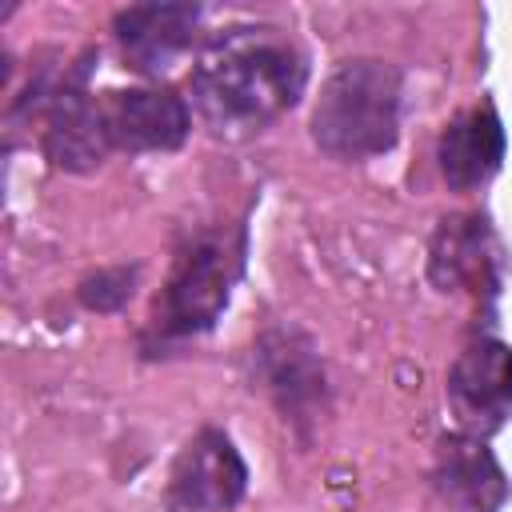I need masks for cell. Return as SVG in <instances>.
Here are the masks:
<instances>
[{"label":"cell","instance_id":"obj_6","mask_svg":"<svg viewBox=\"0 0 512 512\" xmlns=\"http://www.w3.org/2000/svg\"><path fill=\"white\" fill-rule=\"evenodd\" d=\"M448 396L472 428H500L512 412V348L500 340H472L448 372Z\"/></svg>","mask_w":512,"mask_h":512},{"label":"cell","instance_id":"obj_5","mask_svg":"<svg viewBox=\"0 0 512 512\" xmlns=\"http://www.w3.org/2000/svg\"><path fill=\"white\" fill-rule=\"evenodd\" d=\"M104 132L112 148L128 152H172L184 144L192 116L172 88H128L100 100Z\"/></svg>","mask_w":512,"mask_h":512},{"label":"cell","instance_id":"obj_9","mask_svg":"<svg viewBox=\"0 0 512 512\" xmlns=\"http://www.w3.org/2000/svg\"><path fill=\"white\" fill-rule=\"evenodd\" d=\"M108 148H112V140L104 132L100 104L88 100V92L76 88V84H64L60 92H52V100H48V128H44L48 160L56 168L84 172V168L100 164Z\"/></svg>","mask_w":512,"mask_h":512},{"label":"cell","instance_id":"obj_1","mask_svg":"<svg viewBox=\"0 0 512 512\" xmlns=\"http://www.w3.org/2000/svg\"><path fill=\"white\" fill-rule=\"evenodd\" d=\"M300 92L304 60L276 28L240 24L220 32L192 72V104L220 136L260 132L292 108Z\"/></svg>","mask_w":512,"mask_h":512},{"label":"cell","instance_id":"obj_12","mask_svg":"<svg viewBox=\"0 0 512 512\" xmlns=\"http://www.w3.org/2000/svg\"><path fill=\"white\" fill-rule=\"evenodd\" d=\"M132 280H136V268H100L80 284V300L96 312H112L132 296Z\"/></svg>","mask_w":512,"mask_h":512},{"label":"cell","instance_id":"obj_7","mask_svg":"<svg viewBox=\"0 0 512 512\" xmlns=\"http://www.w3.org/2000/svg\"><path fill=\"white\" fill-rule=\"evenodd\" d=\"M432 484L456 512H500L508 500V476L480 436H444Z\"/></svg>","mask_w":512,"mask_h":512},{"label":"cell","instance_id":"obj_2","mask_svg":"<svg viewBox=\"0 0 512 512\" xmlns=\"http://www.w3.org/2000/svg\"><path fill=\"white\" fill-rule=\"evenodd\" d=\"M400 124V76L384 60H344L312 112L316 144L336 160H368L392 148Z\"/></svg>","mask_w":512,"mask_h":512},{"label":"cell","instance_id":"obj_4","mask_svg":"<svg viewBox=\"0 0 512 512\" xmlns=\"http://www.w3.org/2000/svg\"><path fill=\"white\" fill-rule=\"evenodd\" d=\"M248 488V468L236 452V444L204 428L184 444V452L172 464L168 476V504L172 512H228Z\"/></svg>","mask_w":512,"mask_h":512},{"label":"cell","instance_id":"obj_10","mask_svg":"<svg viewBox=\"0 0 512 512\" xmlns=\"http://www.w3.org/2000/svg\"><path fill=\"white\" fill-rule=\"evenodd\" d=\"M436 160H440V176L452 188L464 192V188L484 184L504 160V124H500V116L488 104L468 108L464 116H456L440 136Z\"/></svg>","mask_w":512,"mask_h":512},{"label":"cell","instance_id":"obj_11","mask_svg":"<svg viewBox=\"0 0 512 512\" xmlns=\"http://www.w3.org/2000/svg\"><path fill=\"white\" fill-rule=\"evenodd\" d=\"M432 276L440 288L484 276V220H444L432 244Z\"/></svg>","mask_w":512,"mask_h":512},{"label":"cell","instance_id":"obj_8","mask_svg":"<svg viewBox=\"0 0 512 512\" xmlns=\"http://www.w3.org/2000/svg\"><path fill=\"white\" fill-rule=\"evenodd\" d=\"M196 24H200L196 4H136L116 12L112 32L124 60L136 72H160L192 44Z\"/></svg>","mask_w":512,"mask_h":512},{"label":"cell","instance_id":"obj_3","mask_svg":"<svg viewBox=\"0 0 512 512\" xmlns=\"http://www.w3.org/2000/svg\"><path fill=\"white\" fill-rule=\"evenodd\" d=\"M232 284V256L220 240L200 236L188 248H180L164 300L156 308V324L164 336H196L212 328V320L228 304Z\"/></svg>","mask_w":512,"mask_h":512}]
</instances>
